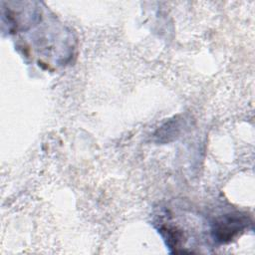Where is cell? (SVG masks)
Listing matches in <instances>:
<instances>
[{"label":"cell","instance_id":"cell-1","mask_svg":"<svg viewBox=\"0 0 255 255\" xmlns=\"http://www.w3.org/2000/svg\"><path fill=\"white\" fill-rule=\"evenodd\" d=\"M248 222L245 215L239 213L227 214L213 223V237L221 243L229 242L247 227Z\"/></svg>","mask_w":255,"mask_h":255}]
</instances>
